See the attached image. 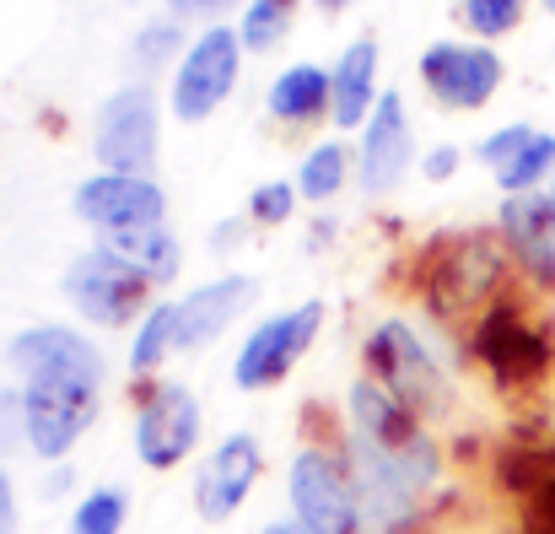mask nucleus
Masks as SVG:
<instances>
[{"instance_id": "nucleus-27", "label": "nucleus", "mask_w": 555, "mask_h": 534, "mask_svg": "<svg viewBox=\"0 0 555 534\" xmlns=\"http://www.w3.org/2000/svg\"><path fill=\"white\" fill-rule=\"evenodd\" d=\"M534 136H540V130H529V125H507V130H496V136H486V141H480V157H486L491 168H507V163L534 141Z\"/></svg>"}, {"instance_id": "nucleus-36", "label": "nucleus", "mask_w": 555, "mask_h": 534, "mask_svg": "<svg viewBox=\"0 0 555 534\" xmlns=\"http://www.w3.org/2000/svg\"><path fill=\"white\" fill-rule=\"evenodd\" d=\"M551 200H555V189H551Z\"/></svg>"}, {"instance_id": "nucleus-23", "label": "nucleus", "mask_w": 555, "mask_h": 534, "mask_svg": "<svg viewBox=\"0 0 555 534\" xmlns=\"http://www.w3.org/2000/svg\"><path fill=\"white\" fill-rule=\"evenodd\" d=\"M340 183H346V152H340L335 141H324V147H313V152L302 157L297 194H308V200H330Z\"/></svg>"}, {"instance_id": "nucleus-20", "label": "nucleus", "mask_w": 555, "mask_h": 534, "mask_svg": "<svg viewBox=\"0 0 555 534\" xmlns=\"http://www.w3.org/2000/svg\"><path fill=\"white\" fill-rule=\"evenodd\" d=\"M125 513H130L125 492H119V486H98V492H87V497L76 503L70 534H119L125 530Z\"/></svg>"}, {"instance_id": "nucleus-3", "label": "nucleus", "mask_w": 555, "mask_h": 534, "mask_svg": "<svg viewBox=\"0 0 555 534\" xmlns=\"http://www.w3.org/2000/svg\"><path fill=\"white\" fill-rule=\"evenodd\" d=\"M98 378H33L22 389L27 405V448L38 459H65L81 432L98 421Z\"/></svg>"}, {"instance_id": "nucleus-22", "label": "nucleus", "mask_w": 555, "mask_h": 534, "mask_svg": "<svg viewBox=\"0 0 555 534\" xmlns=\"http://www.w3.org/2000/svg\"><path fill=\"white\" fill-rule=\"evenodd\" d=\"M555 168V136H534L507 168H496V183L507 194H534V183Z\"/></svg>"}, {"instance_id": "nucleus-33", "label": "nucleus", "mask_w": 555, "mask_h": 534, "mask_svg": "<svg viewBox=\"0 0 555 534\" xmlns=\"http://www.w3.org/2000/svg\"><path fill=\"white\" fill-rule=\"evenodd\" d=\"M275 534H319V530H308V524H297V519H292V524H275Z\"/></svg>"}, {"instance_id": "nucleus-24", "label": "nucleus", "mask_w": 555, "mask_h": 534, "mask_svg": "<svg viewBox=\"0 0 555 534\" xmlns=\"http://www.w3.org/2000/svg\"><path fill=\"white\" fill-rule=\"evenodd\" d=\"M524 5L529 0H464V22L480 33V38H502L524 22Z\"/></svg>"}, {"instance_id": "nucleus-6", "label": "nucleus", "mask_w": 555, "mask_h": 534, "mask_svg": "<svg viewBox=\"0 0 555 534\" xmlns=\"http://www.w3.org/2000/svg\"><path fill=\"white\" fill-rule=\"evenodd\" d=\"M163 211H168L163 189L152 178H135V174H92L76 189V216L87 227H98L108 243L163 227Z\"/></svg>"}, {"instance_id": "nucleus-28", "label": "nucleus", "mask_w": 555, "mask_h": 534, "mask_svg": "<svg viewBox=\"0 0 555 534\" xmlns=\"http://www.w3.org/2000/svg\"><path fill=\"white\" fill-rule=\"evenodd\" d=\"M22 443H27V405H22V394L0 389V454L22 448Z\"/></svg>"}, {"instance_id": "nucleus-1", "label": "nucleus", "mask_w": 555, "mask_h": 534, "mask_svg": "<svg viewBox=\"0 0 555 534\" xmlns=\"http://www.w3.org/2000/svg\"><path fill=\"white\" fill-rule=\"evenodd\" d=\"M146 292H152L146 270H141L135 259H125L119 249H92V254H81V259L65 270V297H70V308H76L81 319L103 325V330L130 325V319L146 308Z\"/></svg>"}, {"instance_id": "nucleus-10", "label": "nucleus", "mask_w": 555, "mask_h": 534, "mask_svg": "<svg viewBox=\"0 0 555 534\" xmlns=\"http://www.w3.org/2000/svg\"><path fill=\"white\" fill-rule=\"evenodd\" d=\"M259 470H264V459H259V443H254L248 432L221 437V443L205 454V465L194 470V508H199V519H205V524L232 519V513L248 503Z\"/></svg>"}, {"instance_id": "nucleus-2", "label": "nucleus", "mask_w": 555, "mask_h": 534, "mask_svg": "<svg viewBox=\"0 0 555 534\" xmlns=\"http://www.w3.org/2000/svg\"><path fill=\"white\" fill-rule=\"evenodd\" d=\"M157 141H163V114H157V92L146 81L119 87L92 125V152L108 174H135L146 178V168L157 163Z\"/></svg>"}, {"instance_id": "nucleus-35", "label": "nucleus", "mask_w": 555, "mask_h": 534, "mask_svg": "<svg viewBox=\"0 0 555 534\" xmlns=\"http://www.w3.org/2000/svg\"><path fill=\"white\" fill-rule=\"evenodd\" d=\"M540 5H545V11H555V0H540Z\"/></svg>"}, {"instance_id": "nucleus-29", "label": "nucleus", "mask_w": 555, "mask_h": 534, "mask_svg": "<svg viewBox=\"0 0 555 534\" xmlns=\"http://www.w3.org/2000/svg\"><path fill=\"white\" fill-rule=\"evenodd\" d=\"M453 168H459V152H453V147H437V152L426 157V168H421V174L431 178V183H442V178H453Z\"/></svg>"}, {"instance_id": "nucleus-31", "label": "nucleus", "mask_w": 555, "mask_h": 534, "mask_svg": "<svg viewBox=\"0 0 555 534\" xmlns=\"http://www.w3.org/2000/svg\"><path fill=\"white\" fill-rule=\"evenodd\" d=\"M179 16H210V11H221V5H232V0H168Z\"/></svg>"}, {"instance_id": "nucleus-26", "label": "nucleus", "mask_w": 555, "mask_h": 534, "mask_svg": "<svg viewBox=\"0 0 555 534\" xmlns=\"http://www.w3.org/2000/svg\"><path fill=\"white\" fill-rule=\"evenodd\" d=\"M292 205H297V189H292V183H281V178H270V183H259V189H254L248 216H254V221H286V216H292Z\"/></svg>"}, {"instance_id": "nucleus-17", "label": "nucleus", "mask_w": 555, "mask_h": 534, "mask_svg": "<svg viewBox=\"0 0 555 534\" xmlns=\"http://www.w3.org/2000/svg\"><path fill=\"white\" fill-rule=\"evenodd\" d=\"M330 98H335V81H330L324 65H286L270 81V98L264 103H270V114L281 125H308V119H319L330 109Z\"/></svg>"}, {"instance_id": "nucleus-14", "label": "nucleus", "mask_w": 555, "mask_h": 534, "mask_svg": "<svg viewBox=\"0 0 555 534\" xmlns=\"http://www.w3.org/2000/svg\"><path fill=\"white\" fill-rule=\"evenodd\" d=\"M259 281L254 276H221V281H205L194 287L184 303H173V335H179V352H199L205 341H216L248 303H254Z\"/></svg>"}, {"instance_id": "nucleus-5", "label": "nucleus", "mask_w": 555, "mask_h": 534, "mask_svg": "<svg viewBox=\"0 0 555 534\" xmlns=\"http://www.w3.org/2000/svg\"><path fill=\"white\" fill-rule=\"evenodd\" d=\"M319 325H324V303L319 297L302 303V308H292V314H275V319L254 325V335L243 341V352L232 361V383L237 389H270V383H281L302 361V352L313 346Z\"/></svg>"}, {"instance_id": "nucleus-25", "label": "nucleus", "mask_w": 555, "mask_h": 534, "mask_svg": "<svg viewBox=\"0 0 555 534\" xmlns=\"http://www.w3.org/2000/svg\"><path fill=\"white\" fill-rule=\"evenodd\" d=\"M173 49H179V27H173V22H146V27L135 33V43H130V65L157 71Z\"/></svg>"}, {"instance_id": "nucleus-32", "label": "nucleus", "mask_w": 555, "mask_h": 534, "mask_svg": "<svg viewBox=\"0 0 555 534\" xmlns=\"http://www.w3.org/2000/svg\"><path fill=\"white\" fill-rule=\"evenodd\" d=\"M237 238H243V221H227V227H216V232H210V243H216V249H227V243H237Z\"/></svg>"}, {"instance_id": "nucleus-8", "label": "nucleus", "mask_w": 555, "mask_h": 534, "mask_svg": "<svg viewBox=\"0 0 555 534\" xmlns=\"http://www.w3.org/2000/svg\"><path fill=\"white\" fill-rule=\"evenodd\" d=\"M194 443H199V399L184 383L152 389L135 416V459L146 470H173L194 454Z\"/></svg>"}, {"instance_id": "nucleus-30", "label": "nucleus", "mask_w": 555, "mask_h": 534, "mask_svg": "<svg viewBox=\"0 0 555 534\" xmlns=\"http://www.w3.org/2000/svg\"><path fill=\"white\" fill-rule=\"evenodd\" d=\"M0 534H16V497H11V475L0 470Z\"/></svg>"}, {"instance_id": "nucleus-11", "label": "nucleus", "mask_w": 555, "mask_h": 534, "mask_svg": "<svg viewBox=\"0 0 555 534\" xmlns=\"http://www.w3.org/2000/svg\"><path fill=\"white\" fill-rule=\"evenodd\" d=\"M372 367H377V383H383L399 405H410V410L442 399V372H437V361L410 335V325H399V319L377 325V335H372Z\"/></svg>"}, {"instance_id": "nucleus-9", "label": "nucleus", "mask_w": 555, "mask_h": 534, "mask_svg": "<svg viewBox=\"0 0 555 534\" xmlns=\"http://www.w3.org/2000/svg\"><path fill=\"white\" fill-rule=\"evenodd\" d=\"M421 81L442 109H480L502 87V60L486 43H431L421 54Z\"/></svg>"}, {"instance_id": "nucleus-15", "label": "nucleus", "mask_w": 555, "mask_h": 534, "mask_svg": "<svg viewBox=\"0 0 555 534\" xmlns=\"http://www.w3.org/2000/svg\"><path fill=\"white\" fill-rule=\"evenodd\" d=\"M502 232H507L513 254L529 265V276L555 281V200L551 194H507Z\"/></svg>"}, {"instance_id": "nucleus-13", "label": "nucleus", "mask_w": 555, "mask_h": 534, "mask_svg": "<svg viewBox=\"0 0 555 534\" xmlns=\"http://www.w3.org/2000/svg\"><path fill=\"white\" fill-rule=\"evenodd\" d=\"M410 168V119H404V98L399 92H383L372 119L362 125V189L367 194H388L399 189V178Z\"/></svg>"}, {"instance_id": "nucleus-21", "label": "nucleus", "mask_w": 555, "mask_h": 534, "mask_svg": "<svg viewBox=\"0 0 555 534\" xmlns=\"http://www.w3.org/2000/svg\"><path fill=\"white\" fill-rule=\"evenodd\" d=\"M292 16H297V0H254V5L243 11V27H237L243 49H270V43H281V38L292 33Z\"/></svg>"}, {"instance_id": "nucleus-4", "label": "nucleus", "mask_w": 555, "mask_h": 534, "mask_svg": "<svg viewBox=\"0 0 555 534\" xmlns=\"http://www.w3.org/2000/svg\"><path fill=\"white\" fill-rule=\"evenodd\" d=\"M292 513L297 524L319 534H362L367 530V513L357 503V486H351V470L324 454V448H302L292 459Z\"/></svg>"}, {"instance_id": "nucleus-18", "label": "nucleus", "mask_w": 555, "mask_h": 534, "mask_svg": "<svg viewBox=\"0 0 555 534\" xmlns=\"http://www.w3.org/2000/svg\"><path fill=\"white\" fill-rule=\"evenodd\" d=\"M173 352H179V335H173V303H157V308H146V319H141L135 341H130V367H135V372H157Z\"/></svg>"}, {"instance_id": "nucleus-16", "label": "nucleus", "mask_w": 555, "mask_h": 534, "mask_svg": "<svg viewBox=\"0 0 555 534\" xmlns=\"http://www.w3.org/2000/svg\"><path fill=\"white\" fill-rule=\"evenodd\" d=\"M330 81H335V98H330L335 125H340V130L367 125L372 109H377V43H372V38H357V43L340 54V65L330 71Z\"/></svg>"}, {"instance_id": "nucleus-7", "label": "nucleus", "mask_w": 555, "mask_h": 534, "mask_svg": "<svg viewBox=\"0 0 555 534\" xmlns=\"http://www.w3.org/2000/svg\"><path fill=\"white\" fill-rule=\"evenodd\" d=\"M237 60H243V38L232 27H205L189 43L184 65L173 76V114L184 125H199L205 114H216L237 81Z\"/></svg>"}, {"instance_id": "nucleus-19", "label": "nucleus", "mask_w": 555, "mask_h": 534, "mask_svg": "<svg viewBox=\"0 0 555 534\" xmlns=\"http://www.w3.org/2000/svg\"><path fill=\"white\" fill-rule=\"evenodd\" d=\"M108 249H119L125 259H135V265L146 270L152 287H157V281H173V270H179V243H173L168 227H152V232L119 238V243H108Z\"/></svg>"}, {"instance_id": "nucleus-12", "label": "nucleus", "mask_w": 555, "mask_h": 534, "mask_svg": "<svg viewBox=\"0 0 555 534\" xmlns=\"http://www.w3.org/2000/svg\"><path fill=\"white\" fill-rule=\"evenodd\" d=\"M5 361H11L27 383H33V378H98V383H103V352H98L87 335L65 330V325H33V330L11 335Z\"/></svg>"}, {"instance_id": "nucleus-34", "label": "nucleus", "mask_w": 555, "mask_h": 534, "mask_svg": "<svg viewBox=\"0 0 555 534\" xmlns=\"http://www.w3.org/2000/svg\"><path fill=\"white\" fill-rule=\"evenodd\" d=\"M324 11H346V5H357V0H319Z\"/></svg>"}]
</instances>
